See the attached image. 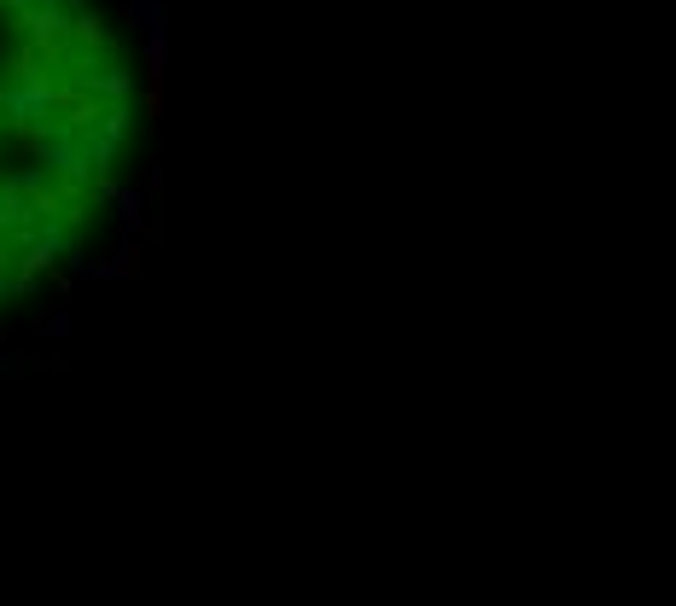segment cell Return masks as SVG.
Here are the masks:
<instances>
[{"label":"cell","instance_id":"1","mask_svg":"<svg viewBox=\"0 0 676 606\" xmlns=\"http://www.w3.org/2000/svg\"><path fill=\"white\" fill-rule=\"evenodd\" d=\"M129 123V47L94 0H0V303L82 257Z\"/></svg>","mask_w":676,"mask_h":606}]
</instances>
